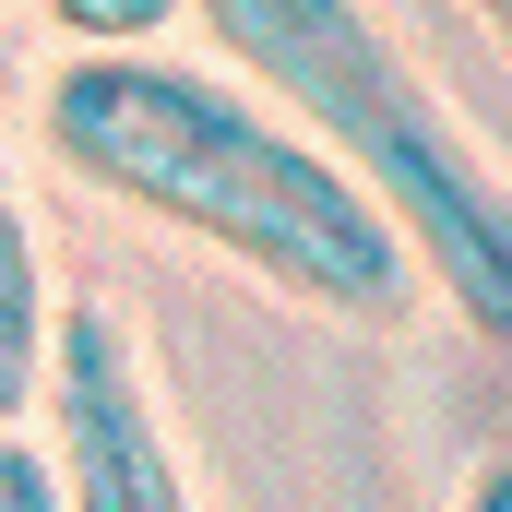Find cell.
Segmentation results:
<instances>
[{"label": "cell", "mask_w": 512, "mask_h": 512, "mask_svg": "<svg viewBox=\"0 0 512 512\" xmlns=\"http://www.w3.org/2000/svg\"><path fill=\"white\" fill-rule=\"evenodd\" d=\"M453 512H512V453H489V465H477V489H465Z\"/></svg>", "instance_id": "52a82bcc"}, {"label": "cell", "mask_w": 512, "mask_h": 512, "mask_svg": "<svg viewBox=\"0 0 512 512\" xmlns=\"http://www.w3.org/2000/svg\"><path fill=\"white\" fill-rule=\"evenodd\" d=\"M465 12H477V24H489V36L512 48V0H465Z\"/></svg>", "instance_id": "ba28073f"}, {"label": "cell", "mask_w": 512, "mask_h": 512, "mask_svg": "<svg viewBox=\"0 0 512 512\" xmlns=\"http://www.w3.org/2000/svg\"><path fill=\"white\" fill-rule=\"evenodd\" d=\"M179 12L215 36V60L262 108H286L382 203L417 286H441L453 322L512 358V179L382 12L370 0H179Z\"/></svg>", "instance_id": "7a4b0ae2"}, {"label": "cell", "mask_w": 512, "mask_h": 512, "mask_svg": "<svg viewBox=\"0 0 512 512\" xmlns=\"http://www.w3.org/2000/svg\"><path fill=\"white\" fill-rule=\"evenodd\" d=\"M0 512H60L48 453H36V441H12V429H0Z\"/></svg>", "instance_id": "8992f818"}, {"label": "cell", "mask_w": 512, "mask_h": 512, "mask_svg": "<svg viewBox=\"0 0 512 512\" xmlns=\"http://www.w3.org/2000/svg\"><path fill=\"white\" fill-rule=\"evenodd\" d=\"M36 12H48V36H60L72 60H120V48H155V36H167L179 0H36Z\"/></svg>", "instance_id": "5b68a950"}, {"label": "cell", "mask_w": 512, "mask_h": 512, "mask_svg": "<svg viewBox=\"0 0 512 512\" xmlns=\"http://www.w3.org/2000/svg\"><path fill=\"white\" fill-rule=\"evenodd\" d=\"M48 477H60V512H203L191 465H179V429L155 405V370L131 346L120 310L72 298L48 322Z\"/></svg>", "instance_id": "3957f363"}, {"label": "cell", "mask_w": 512, "mask_h": 512, "mask_svg": "<svg viewBox=\"0 0 512 512\" xmlns=\"http://www.w3.org/2000/svg\"><path fill=\"white\" fill-rule=\"evenodd\" d=\"M36 143L143 227H179L203 251L262 274L274 298L322 322H393L417 298V262L382 227V203L239 72L120 48V60H60L36 96Z\"/></svg>", "instance_id": "6da1fadb"}, {"label": "cell", "mask_w": 512, "mask_h": 512, "mask_svg": "<svg viewBox=\"0 0 512 512\" xmlns=\"http://www.w3.org/2000/svg\"><path fill=\"white\" fill-rule=\"evenodd\" d=\"M48 322H60L48 251H36V215H24V191H12V155H0V429L36 405V382H48Z\"/></svg>", "instance_id": "277c9868"}]
</instances>
